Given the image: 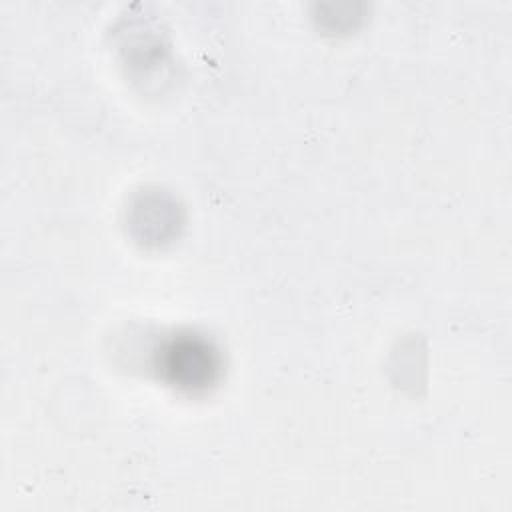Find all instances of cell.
Listing matches in <instances>:
<instances>
[{"label":"cell","instance_id":"6da1fadb","mask_svg":"<svg viewBox=\"0 0 512 512\" xmlns=\"http://www.w3.org/2000/svg\"><path fill=\"white\" fill-rule=\"evenodd\" d=\"M156 368L170 386L196 394L210 390L220 380L222 356L206 336L178 332L160 346Z\"/></svg>","mask_w":512,"mask_h":512},{"label":"cell","instance_id":"7a4b0ae2","mask_svg":"<svg viewBox=\"0 0 512 512\" xmlns=\"http://www.w3.org/2000/svg\"><path fill=\"white\" fill-rule=\"evenodd\" d=\"M178 212L180 210L170 196L160 192H144L132 204L130 226L146 244H162L176 234L180 226Z\"/></svg>","mask_w":512,"mask_h":512}]
</instances>
